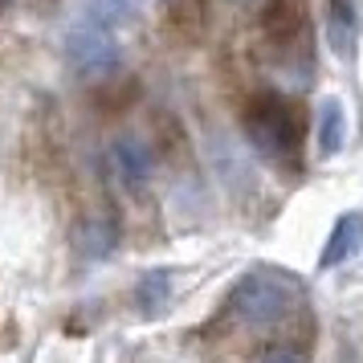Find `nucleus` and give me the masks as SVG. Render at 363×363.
Instances as JSON below:
<instances>
[{
  "label": "nucleus",
  "mask_w": 363,
  "mask_h": 363,
  "mask_svg": "<svg viewBox=\"0 0 363 363\" xmlns=\"http://www.w3.org/2000/svg\"><path fill=\"white\" fill-rule=\"evenodd\" d=\"M241 131L257 160L286 176L302 172V115L286 94H253L241 111Z\"/></svg>",
  "instance_id": "nucleus-1"
},
{
  "label": "nucleus",
  "mask_w": 363,
  "mask_h": 363,
  "mask_svg": "<svg viewBox=\"0 0 363 363\" xmlns=\"http://www.w3.org/2000/svg\"><path fill=\"white\" fill-rule=\"evenodd\" d=\"M302 302V281L278 265H253L245 269L237 286L229 290V314L249 330H274L281 327Z\"/></svg>",
  "instance_id": "nucleus-2"
},
{
  "label": "nucleus",
  "mask_w": 363,
  "mask_h": 363,
  "mask_svg": "<svg viewBox=\"0 0 363 363\" xmlns=\"http://www.w3.org/2000/svg\"><path fill=\"white\" fill-rule=\"evenodd\" d=\"M265 41L278 57V66L286 69V78L302 90L311 86V62H314V45H311V13L306 0H269L265 4Z\"/></svg>",
  "instance_id": "nucleus-3"
},
{
  "label": "nucleus",
  "mask_w": 363,
  "mask_h": 363,
  "mask_svg": "<svg viewBox=\"0 0 363 363\" xmlns=\"http://www.w3.org/2000/svg\"><path fill=\"white\" fill-rule=\"evenodd\" d=\"M62 53H66V66L86 78V82H102V78H115L123 66V45L115 37V25H106L99 17H78L62 37Z\"/></svg>",
  "instance_id": "nucleus-4"
},
{
  "label": "nucleus",
  "mask_w": 363,
  "mask_h": 363,
  "mask_svg": "<svg viewBox=\"0 0 363 363\" xmlns=\"http://www.w3.org/2000/svg\"><path fill=\"white\" fill-rule=\"evenodd\" d=\"M106 160H111V172H115V180L127 188V192H143L155 176V151L139 139V135H118L111 151H106Z\"/></svg>",
  "instance_id": "nucleus-5"
},
{
  "label": "nucleus",
  "mask_w": 363,
  "mask_h": 363,
  "mask_svg": "<svg viewBox=\"0 0 363 363\" xmlns=\"http://www.w3.org/2000/svg\"><path fill=\"white\" fill-rule=\"evenodd\" d=\"M323 33H327L330 53H339V57H351V53H355V37H359V13H355V0H327Z\"/></svg>",
  "instance_id": "nucleus-6"
},
{
  "label": "nucleus",
  "mask_w": 363,
  "mask_h": 363,
  "mask_svg": "<svg viewBox=\"0 0 363 363\" xmlns=\"http://www.w3.org/2000/svg\"><path fill=\"white\" fill-rule=\"evenodd\" d=\"M359 245H363V213H343L339 220H335V229H330L323 253H318V269L343 265Z\"/></svg>",
  "instance_id": "nucleus-7"
},
{
  "label": "nucleus",
  "mask_w": 363,
  "mask_h": 363,
  "mask_svg": "<svg viewBox=\"0 0 363 363\" xmlns=\"http://www.w3.org/2000/svg\"><path fill=\"white\" fill-rule=\"evenodd\" d=\"M74 249L82 253L86 262H102L118 249V225L111 216H86L78 233H74Z\"/></svg>",
  "instance_id": "nucleus-8"
},
{
  "label": "nucleus",
  "mask_w": 363,
  "mask_h": 363,
  "mask_svg": "<svg viewBox=\"0 0 363 363\" xmlns=\"http://www.w3.org/2000/svg\"><path fill=\"white\" fill-rule=\"evenodd\" d=\"M347 143V115H343V102L339 99H323L318 106V118H314V147L323 160L339 155Z\"/></svg>",
  "instance_id": "nucleus-9"
},
{
  "label": "nucleus",
  "mask_w": 363,
  "mask_h": 363,
  "mask_svg": "<svg viewBox=\"0 0 363 363\" xmlns=\"http://www.w3.org/2000/svg\"><path fill=\"white\" fill-rule=\"evenodd\" d=\"M172 298V269H147L143 278L135 281V302L143 314H155L167 306Z\"/></svg>",
  "instance_id": "nucleus-10"
},
{
  "label": "nucleus",
  "mask_w": 363,
  "mask_h": 363,
  "mask_svg": "<svg viewBox=\"0 0 363 363\" xmlns=\"http://www.w3.org/2000/svg\"><path fill=\"white\" fill-rule=\"evenodd\" d=\"M143 4H147V0H90L86 13L106 21V25H127V21H135L143 13Z\"/></svg>",
  "instance_id": "nucleus-11"
},
{
  "label": "nucleus",
  "mask_w": 363,
  "mask_h": 363,
  "mask_svg": "<svg viewBox=\"0 0 363 363\" xmlns=\"http://www.w3.org/2000/svg\"><path fill=\"white\" fill-rule=\"evenodd\" d=\"M253 363H311V359H306V351H302V347L274 343V347H265V351H257Z\"/></svg>",
  "instance_id": "nucleus-12"
},
{
  "label": "nucleus",
  "mask_w": 363,
  "mask_h": 363,
  "mask_svg": "<svg viewBox=\"0 0 363 363\" xmlns=\"http://www.w3.org/2000/svg\"><path fill=\"white\" fill-rule=\"evenodd\" d=\"M229 4H249V0H229Z\"/></svg>",
  "instance_id": "nucleus-13"
},
{
  "label": "nucleus",
  "mask_w": 363,
  "mask_h": 363,
  "mask_svg": "<svg viewBox=\"0 0 363 363\" xmlns=\"http://www.w3.org/2000/svg\"><path fill=\"white\" fill-rule=\"evenodd\" d=\"M4 4H9V0H0V9H4Z\"/></svg>",
  "instance_id": "nucleus-14"
}]
</instances>
